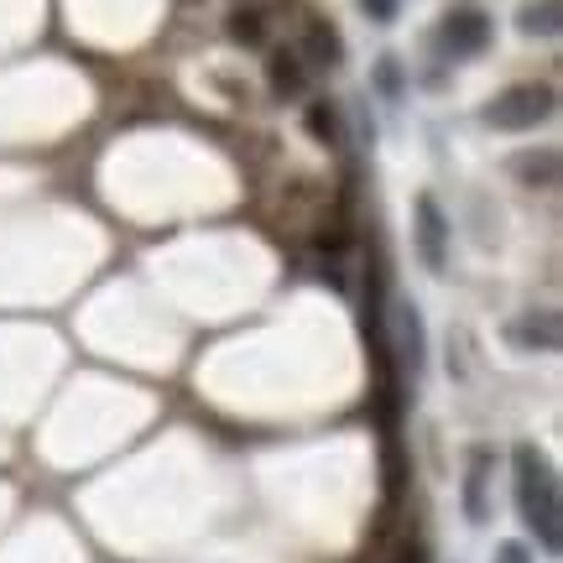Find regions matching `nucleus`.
<instances>
[{"mask_svg": "<svg viewBox=\"0 0 563 563\" xmlns=\"http://www.w3.org/2000/svg\"><path fill=\"white\" fill-rule=\"evenodd\" d=\"M382 89H386V95H397V63H391V58L382 63Z\"/></svg>", "mask_w": 563, "mask_h": 563, "instance_id": "nucleus-17", "label": "nucleus"}, {"mask_svg": "<svg viewBox=\"0 0 563 563\" xmlns=\"http://www.w3.org/2000/svg\"><path fill=\"white\" fill-rule=\"evenodd\" d=\"M511 470H517V506H522V522L538 532L543 553H559L563 522H559V485H553L548 460L538 449H517V454H511Z\"/></svg>", "mask_w": 563, "mask_h": 563, "instance_id": "nucleus-1", "label": "nucleus"}, {"mask_svg": "<svg viewBox=\"0 0 563 563\" xmlns=\"http://www.w3.org/2000/svg\"><path fill=\"white\" fill-rule=\"evenodd\" d=\"M302 125H308V136L319 141V146H340V141H344V121H340V110H334L329 100H313V104H308Z\"/></svg>", "mask_w": 563, "mask_h": 563, "instance_id": "nucleus-10", "label": "nucleus"}, {"mask_svg": "<svg viewBox=\"0 0 563 563\" xmlns=\"http://www.w3.org/2000/svg\"><path fill=\"white\" fill-rule=\"evenodd\" d=\"M266 84H272L277 100H298L302 89H308V63L298 58V47H277L266 58Z\"/></svg>", "mask_w": 563, "mask_h": 563, "instance_id": "nucleus-5", "label": "nucleus"}, {"mask_svg": "<svg viewBox=\"0 0 563 563\" xmlns=\"http://www.w3.org/2000/svg\"><path fill=\"white\" fill-rule=\"evenodd\" d=\"M517 178L522 183H553L559 178V152H522V162H517Z\"/></svg>", "mask_w": 563, "mask_h": 563, "instance_id": "nucleus-12", "label": "nucleus"}, {"mask_svg": "<svg viewBox=\"0 0 563 563\" xmlns=\"http://www.w3.org/2000/svg\"><path fill=\"white\" fill-rule=\"evenodd\" d=\"M412 220H418V256L428 272H443L449 266V224H443V209L428 194L418 199V209H412Z\"/></svg>", "mask_w": 563, "mask_h": 563, "instance_id": "nucleus-3", "label": "nucleus"}, {"mask_svg": "<svg viewBox=\"0 0 563 563\" xmlns=\"http://www.w3.org/2000/svg\"><path fill=\"white\" fill-rule=\"evenodd\" d=\"M224 32H230L235 47H266V11L262 5H235L224 16Z\"/></svg>", "mask_w": 563, "mask_h": 563, "instance_id": "nucleus-8", "label": "nucleus"}, {"mask_svg": "<svg viewBox=\"0 0 563 563\" xmlns=\"http://www.w3.org/2000/svg\"><path fill=\"white\" fill-rule=\"evenodd\" d=\"M511 344L522 350H559V319L543 313V319H517L511 323Z\"/></svg>", "mask_w": 563, "mask_h": 563, "instance_id": "nucleus-11", "label": "nucleus"}, {"mask_svg": "<svg viewBox=\"0 0 563 563\" xmlns=\"http://www.w3.org/2000/svg\"><path fill=\"white\" fill-rule=\"evenodd\" d=\"M361 5H365V16H371V21H391V16H397V0H361Z\"/></svg>", "mask_w": 563, "mask_h": 563, "instance_id": "nucleus-15", "label": "nucleus"}, {"mask_svg": "<svg viewBox=\"0 0 563 563\" xmlns=\"http://www.w3.org/2000/svg\"><path fill=\"white\" fill-rule=\"evenodd\" d=\"M496 563H532V559H527L522 543H501V548H496Z\"/></svg>", "mask_w": 563, "mask_h": 563, "instance_id": "nucleus-16", "label": "nucleus"}, {"mask_svg": "<svg viewBox=\"0 0 563 563\" xmlns=\"http://www.w3.org/2000/svg\"><path fill=\"white\" fill-rule=\"evenodd\" d=\"M517 26H522L527 37H559L563 0H527L522 11H517Z\"/></svg>", "mask_w": 563, "mask_h": 563, "instance_id": "nucleus-9", "label": "nucleus"}, {"mask_svg": "<svg viewBox=\"0 0 563 563\" xmlns=\"http://www.w3.org/2000/svg\"><path fill=\"white\" fill-rule=\"evenodd\" d=\"M386 563H428V543L422 538H402V543L386 553Z\"/></svg>", "mask_w": 563, "mask_h": 563, "instance_id": "nucleus-14", "label": "nucleus"}, {"mask_svg": "<svg viewBox=\"0 0 563 563\" xmlns=\"http://www.w3.org/2000/svg\"><path fill=\"white\" fill-rule=\"evenodd\" d=\"M485 481H490V454H485V449H475V454H470V475H464V517H470L475 527L490 517V501H485Z\"/></svg>", "mask_w": 563, "mask_h": 563, "instance_id": "nucleus-6", "label": "nucleus"}, {"mask_svg": "<svg viewBox=\"0 0 563 563\" xmlns=\"http://www.w3.org/2000/svg\"><path fill=\"white\" fill-rule=\"evenodd\" d=\"M397 323H402V350L412 355V371L422 365V329H418V313L412 308H397Z\"/></svg>", "mask_w": 563, "mask_h": 563, "instance_id": "nucleus-13", "label": "nucleus"}, {"mask_svg": "<svg viewBox=\"0 0 563 563\" xmlns=\"http://www.w3.org/2000/svg\"><path fill=\"white\" fill-rule=\"evenodd\" d=\"M302 63H319V68H334L344 63V42L334 26H323V21H308V32H302Z\"/></svg>", "mask_w": 563, "mask_h": 563, "instance_id": "nucleus-7", "label": "nucleus"}, {"mask_svg": "<svg viewBox=\"0 0 563 563\" xmlns=\"http://www.w3.org/2000/svg\"><path fill=\"white\" fill-rule=\"evenodd\" d=\"M553 104H559L553 84H511V89H501V95L490 100L485 121L496 125V131H527V125L548 121Z\"/></svg>", "mask_w": 563, "mask_h": 563, "instance_id": "nucleus-2", "label": "nucleus"}, {"mask_svg": "<svg viewBox=\"0 0 563 563\" xmlns=\"http://www.w3.org/2000/svg\"><path fill=\"white\" fill-rule=\"evenodd\" d=\"M443 42H449L454 58H475L485 42H490V21H485V11H475V5L454 11V16L443 21Z\"/></svg>", "mask_w": 563, "mask_h": 563, "instance_id": "nucleus-4", "label": "nucleus"}]
</instances>
